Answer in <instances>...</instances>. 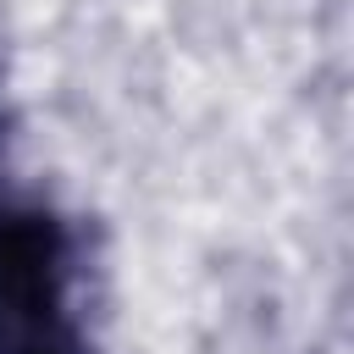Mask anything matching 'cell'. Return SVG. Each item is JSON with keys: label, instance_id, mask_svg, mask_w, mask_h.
Wrapping results in <instances>:
<instances>
[{"label": "cell", "instance_id": "6da1fadb", "mask_svg": "<svg viewBox=\"0 0 354 354\" xmlns=\"http://www.w3.org/2000/svg\"><path fill=\"white\" fill-rule=\"evenodd\" d=\"M0 354H94L72 216L28 188L0 133Z\"/></svg>", "mask_w": 354, "mask_h": 354}]
</instances>
